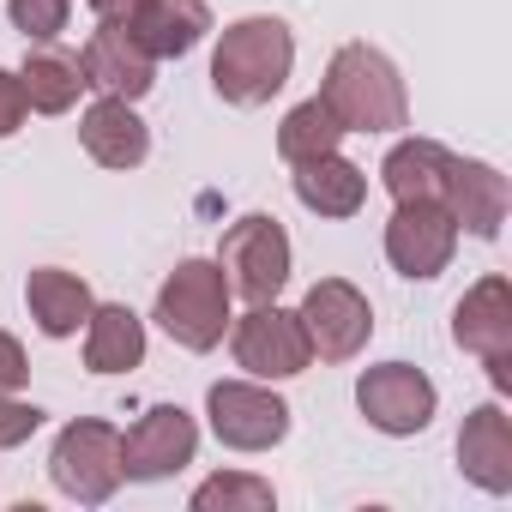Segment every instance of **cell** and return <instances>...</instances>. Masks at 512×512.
<instances>
[{
	"label": "cell",
	"mask_w": 512,
	"mask_h": 512,
	"mask_svg": "<svg viewBox=\"0 0 512 512\" xmlns=\"http://www.w3.org/2000/svg\"><path fill=\"white\" fill-rule=\"evenodd\" d=\"M187 506L193 512H272L278 488L266 476H247V470H217L187 494Z\"/></svg>",
	"instance_id": "cell-24"
},
{
	"label": "cell",
	"mask_w": 512,
	"mask_h": 512,
	"mask_svg": "<svg viewBox=\"0 0 512 512\" xmlns=\"http://www.w3.org/2000/svg\"><path fill=\"white\" fill-rule=\"evenodd\" d=\"M452 253H458V217L440 199L392 205V217H386V260H392L398 278L428 284V278H440L452 266Z\"/></svg>",
	"instance_id": "cell-9"
},
{
	"label": "cell",
	"mask_w": 512,
	"mask_h": 512,
	"mask_svg": "<svg viewBox=\"0 0 512 512\" xmlns=\"http://www.w3.org/2000/svg\"><path fill=\"white\" fill-rule=\"evenodd\" d=\"M7 19L25 43H55L73 19V0H7Z\"/></svg>",
	"instance_id": "cell-25"
},
{
	"label": "cell",
	"mask_w": 512,
	"mask_h": 512,
	"mask_svg": "<svg viewBox=\"0 0 512 512\" xmlns=\"http://www.w3.org/2000/svg\"><path fill=\"white\" fill-rule=\"evenodd\" d=\"M452 344L476 356L494 380V392H512V284L500 272L476 278L452 308Z\"/></svg>",
	"instance_id": "cell-7"
},
{
	"label": "cell",
	"mask_w": 512,
	"mask_h": 512,
	"mask_svg": "<svg viewBox=\"0 0 512 512\" xmlns=\"http://www.w3.org/2000/svg\"><path fill=\"white\" fill-rule=\"evenodd\" d=\"M320 103L338 115L344 133H398V127H410L404 73H398V61H392L386 49H374V43H344V49L326 61Z\"/></svg>",
	"instance_id": "cell-2"
},
{
	"label": "cell",
	"mask_w": 512,
	"mask_h": 512,
	"mask_svg": "<svg viewBox=\"0 0 512 512\" xmlns=\"http://www.w3.org/2000/svg\"><path fill=\"white\" fill-rule=\"evenodd\" d=\"M25 115H31V103H25V85H19V73H7V67H0V139H13V133L25 127Z\"/></svg>",
	"instance_id": "cell-27"
},
{
	"label": "cell",
	"mask_w": 512,
	"mask_h": 512,
	"mask_svg": "<svg viewBox=\"0 0 512 512\" xmlns=\"http://www.w3.org/2000/svg\"><path fill=\"white\" fill-rule=\"evenodd\" d=\"M290 187H296V199H302L314 217H356V211L368 205V175H362L344 151H326V157L296 163Z\"/></svg>",
	"instance_id": "cell-20"
},
{
	"label": "cell",
	"mask_w": 512,
	"mask_h": 512,
	"mask_svg": "<svg viewBox=\"0 0 512 512\" xmlns=\"http://www.w3.org/2000/svg\"><path fill=\"white\" fill-rule=\"evenodd\" d=\"M229 350H235V368H247V380H296L314 362L302 314L278 302H253L241 320H229Z\"/></svg>",
	"instance_id": "cell-6"
},
{
	"label": "cell",
	"mask_w": 512,
	"mask_h": 512,
	"mask_svg": "<svg viewBox=\"0 0 512 512\" xmlns=\"http://www.w3.org/2000/svg\"><path fill=\"white\" fill-rule=\"evenodd\" d=\"M217 266L229 278V296L241 302H278L290 284V235L278 217L266 211H247L223 229L217 241Z\"/></svg>",
	"instance_id": "cell-4"
},
{
	"label": "cell",
	"mask_w": 512,
	"mask_h": 512,
	"mask_svg": "<svg viewBox=\"0 0 512 512\" xmlns=\"http://www.w3.org/2000/svg\"><path fill=\"white\" fill-rule=\"evenodd\" d=\"M49 482L79 500V506H103L115 500V488L127 482L121 476V428L97 422V416H79L55 434V452H49Z\"/></svg>",
	"instance_id": "cell-5"
},
{
	"label": "cell",
	"mask_w": 512,
	"mask_h": 512,
	"mask_svg": "<svg viewBox=\"0 0 512 512\" xmlns=\"http://www.w3.org/2000/svg\"><path fill=\"white\" fill-rule=\"evenodd\" d=\"M121 25L139 37V49L151 61H181V55H193L205 43L211 7L205 0H133V13Z\"/></svg>",
	"instance_id": "cell-16"
},
{
	"label": "cell",
	"mask_w": 512,
	"mask_h": 512,
	"mask_svg": "<svg viewBox=\"0 0 512 512\" xmlns=\"http://www.w3.org/2000/svg\"><path fill=\"white\" fill-rule=\"evenodd\" d=\"M85 7H91L97 19H127V13H133V0H85Z\"/></svg>",
	"instance_id": "cell-29"
},
{
	"label": "cell",
	"mask_w": 512,
	"mask_h": 512,
	"mask_svg": "<svg viewBox=\"0 0 512 512\" xmlns=\"http://www.w3.org/2000/svg\"><path fill=\"white\" fill-rule=\"evenodd\" d=\"M296 314H302V332L320 362H356L374 338V308L350 278H320Z\"/></svg>",
	"instance_id": "cell-11"
},
{
	"label": "cell",
	"mask_w": 512,
	"mask_h": 512,
	"mask_svg": "<svg viewBox=\"0 0 512 512\" xmlns=\"http://www.w3.org/2000/svg\"><path fill=\"white\" fill-rule=\"evenodd\" d=\"M344 145V127H338V115L320 103V97H308V103H296L284 121H278V157L296 169V163H308V157H326V151H338Z\"/></svg>",
	"instance_id": "cell-23"
},
{
	"label": "cell",
	"mask_w": 512,
	"mask_h": 512,
	"mask_svg": "<svg viewBox=\"0 0 512 512\" xmlns=\"http://www.w3.org/2000/svg\"><path fill=\"white\" fill-rule=\"evenodd\" d=\"M19 85H25V103H31L37 115H67V109L79 103V91H85V67H79V55L43 43V49L25 55Z\"/></svg>",
	"instance_id": "cell-22"
},
{
	"label": "cell",
	"mask_w": 512,
	"mask_h": 512,
	"mask_svg": "<svg viewBox=\"0 0 512 512\" xmlns=\"http://www.w3.org/2000/svg\"><path fill=\"white\" fill-rule=\"evenodd\" d=\"M25 308H31V320H37L43 338H79L85 320H91V308H97V296H91V284L79 272L37 266L25 278Z\"/></svg>",
	"instance_id": "cell-18"
},
{
	"label": "cell",
	"mask_w": 512,
	"mask_h": 512,
	"mask_svg": "<svg viewBox=\"0 0 512 512\" xmlns=\"http://www.w3.org/2000/svg\"><path fill=\"white\" fill-rule=\"evenodd\" d=\"M79 67H85V85H97L103 97H127V103H139L157 85V61L139 49V37L121 19H97L91 43L79 49Z\"/></svg>",
	"instance_id": "cell-13"
},
{
	"label": "cell",
	"mask_w": 512,
	"mask_h": 512,
	"mask_svg": "<svg viewBox=\"0 0 512 512\" xmlns=\"http://www.w3.org/2000/svg\"><path fill=\"white\" fill-rule=\"evenodd\" d=\"M145 362V320L127 302H97L85 320V368L91 374H133Z\"/></svg>",
	"instance_id": "cell-21"
},
{
	"label": "cell",
	"mask_w": 512,
	"mask_h": 512,
	"mask_svg": "<svg viewBox=\"0 0 512 512\" xmlns=\"http://www.w3.org/2000/svg\"><path fill=\"white\" fill-rule=\"evenodd\" d=\"M79 145L103 169H139L151 157V127L139 121V109L127 97H97L79 115Z\"/></svg>",
	"instance_id": "cell-17"
},
{
	"label": "cell",
	"mask_w": 512,
	"mask_h": 512,
	"mask_svg": "<svg viewBox=\"0 0 512 512\" xmlns=\"http://www.w3.org/2000/svg\"><path fill=\"white\" fill-rule=\"evenodd\" d=\"M31 380V362H25V344L13 332H0V392H19Z\"/></svg>",
	"instance_id": "cell-28"
},
{
	"label": "cell",
	"mask_w": 512,
	"mask_h": 512,
	"mask_svg": "<svg viewBox=\"0 0 512 512\" xmlns=\"http://www.w3.org/2000/svg\"><path fill=\"white\" fill-rule=\"evenodd\" d=\"M49 416L37 410V404H25L19 392H0V452H13V446H25L37 428H43Z\"/></svg>",
	"instance_id": "cell-26"
},
{
	"label": "cell",
	"mask_w": 512,
	"mask_h": 512,
	"mask_svg": "<svg viewBox=\"0 0 512 512\" xmlns=\"http://www.w3.org/2000/svg\"><path fill=\"white\" fill-rule=\"evenodd\" d=\"M205 416L229 452H272L290 434V404L266 380H217L205 392Z\"/></svg>",
	"instance_id": "cell-8"
},
{
	"label": "cell",
	"mask_w": 512,
	"mask_h": 512,
	"mask_svg": "<svg viewBox=\"0 0 512 512\" xmlns=\"http://www.w3.org/2000/svg\"><path fill=\"white\" fill-rule=\"evenodd\" d=\"M199 452V422L181 404H151L127 434H121V476L127 482H169L187 470Z\"/></svg>",
	"instance_id": "cell-12"
},
{
	"label": "cell",
	"mask_w": 512,
	"mask_h": 512,
	"mask_svg": "<svg viewBox=\"0 0 512 512\" xmlns=\"http://www.w3.org/2000/svg\"><path fill=\"white\" fill-rule=\"evenodd\" d=\"M452 157L458 151H446L440 139H398L392 151H386V163H380V187L392 193V205H404V199H440L446 205V181H452Z\"/></svg>",
	"instance_id": "cell-19"
},
{
	"label": "cell",
	"mask_w": 512,
	"mask_h": 512,
	"mask_svg": "<svg viewBox=\"0 0 512 512\" xmlns=\"http://www.w3.org/2000/svg\"><path fill=\"white\" fill-rule=\"evenodd\" d=\"M296 73V37L284 19L272 13H253V19H235L217 31V49H211V91L235 109H260L272 103Z\"/></svg>",
	"instance_id": "cell-1"
},
{
	"label": "cell",
	"mask_w": 512,
	"mask_h": 512,
	"mask_svg": "<svg viewBox=\"0 0 512 512\" xmlns=\"http://www.w3.org/2000/svg\"><path fill=\"white\" fill-rule=\"evenodd\" d=\"M458 470L482 494H512V416L500 404H476L458 428Z\"/></svg>",
	"instance_id": "cell-15"
},
{
	"label": "cell",
	"mask_w": 512,
	"mask_h": 512,
	"mask_svg": "<svg viewBox=\"0 0 512 512\" xmlns=\"http://www.w3.org/2000/svg\"><path fill=\"white\" fill-rule=\"evenodd\" d=\"M151 320L181 344V350H193V356H205V350H217L223 338H229V278H223V266L217 260H181L163 284H157V308H151Z\"/></svg>",
	"instance_id": "cell-3"
},
{
	"label": "cell",
	"mask_w": 512,
	"mask_h": 512,
	"mask_svg": "<svg viewBox=\"0 0 512 512\" xmlns=\"http://www.w3.org/2000/svg\"><path fill=\"white\" fill-rule=\"evenodd\" d=\"M356 410H362L368 428H380V434H392V440H410V434H422V428L434 422L440 392H434V380H428L422 368H410V362H380V368H362V380H356Z\"/></svg>",
	"instance_id": "cell-10"
},
{
	"label": "cell",
	"mask_w": 512,
	"mask_h": 512,
	"mask_svg": "<svg viewBox=\"0 0 512 512\" xmlns=\"http://www.w3.org/2000/svg\"><path fill=\"white\" fill-rule=\"evenodd\" d=\"M446 211L458 217V235L476 241H500V223L512 211V187L494 163L482 157H452V181H446Z\"/></svg>",
	"instance_id": "cell-14"
}]
</instances>
